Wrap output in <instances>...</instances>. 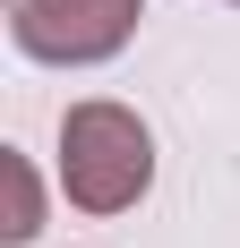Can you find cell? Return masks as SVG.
<instances>
[{
    "instance_id": "cell-1",
    "label": "cell",
    "mask_w": 240,
    "mask_h": 248,
    "mask_svg": "<svg viewBox=\"0 0 240 248\" xmlns=\"http://www.w3.org/2000/svg\"><path fill=\"white\" fill-rule=\"evenodd\" d=\"M154 188V128L112 94L60 111V197L77 214H129Z\"/></svg>"
},
{
    "instance_id": "cell-3",
    "label": "cell",
    "mask_w": 240,
    "mask_h": 248,
    "mask_svg": "<svg viewBox=\"0 0 240 248\" xmlns=\"http://www.w3.org/2000/svg\"><path fill=\"white\" fill-rule=\"evenodd\" d=\"M0 180H9V223H0V240L26 248L34 231H43V188H34V163H26V154H0Z\"/></svg>"
},
{
    "instance_id": "cell-2",
    "label": "cell",
    "mask_w": 240,
    "mask_h": 248,
    "mask_svg": "<svg viewBox=\"0 0 240 248\" xmlns=\"http://www.w3.org/2000/svg\"><path fill=\"white\" fill-rule=\"evenodd\" d=\"M146 0H9V43L43 69H103L129 51Z\"/></svg>"
},
{
    "instance_id": "cell-4",
    "label": "cell",
    "mask_w": 240,
    "mask_h": 248,
    "mask_svg": "<svg viewBox=\"0 0 240 248\" xmlns=\"http://www.w3.org/2000/svg\"><path fill=\"white\" fill-rule=\"evenodd\" d=\"M232 9H240V0H232Z\"/></svg>"
}]
</instances>
